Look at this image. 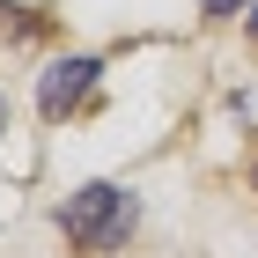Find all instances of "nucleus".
<instances>
[{"label":"nucleus","mask_w":258,"mask_h":258,"mask_svg":"<svg viewBox=\"0 0 258 258\" xmlns=\"http://www.w3.org/2000/svg\"><path fill=\"white\" fill-rule=\"evenodd\" d=\"M133 221H140V207H133V192H125V184H81V192L59 207L67 243H74V251H89V258L118 251V243L133 236Z\"/></svg>","instance_id":"obj_1"},{"label":"nucleus","mask_w":258,"mask_h":258,"mask_svg":"<svg viewBox=\"0 0 258 258\" xmlns=\"http://www.w3.org/2000/svg\"><path fill=\"white\" fill-rule=\"evenodd\" d=\"M96 74L103 67L96 59H59V67H44V81H37V103H44V118H67V111H81V103L96 96Z\"/></svg>","instance_id":"obj_2"},{"label":"nucleus","mask_w":258,"mask_h":258,"mask_svg":"<svg viewBox=\"0 0 258 258\" xmlns=\"http://www.w3.org/2000/svg\"><path fill=\"white\" fill-rule=\"evenodd\" d=\"M37 22H30V8H0V37H30Z\"/></svg>","instance_id":"obj_3"},{"label":"nucleus","mask_w":258,"mask_h":258,"mask_svg":"<svg viewBox=\"0 0 258 258\" xmlns=\"http://www.w3.org/2000/svg\"><path fill=\"white\" fill-rule=\"evenodd\" d=\"M207 15H243V0H199Z\"/></svg>","instance_id":"obj_4"},{"label":"nucleus","mask_w":258,"mask_h":258,"mask_svg":"<svg viewBox=\"0 0 258 258\" xmlns=\"http://www.w3.org/2000/svg\"><path fill=\"white\" fill-rule=\"evenodd\" d=\"M0 133H8V103H0Z\"/></svg>","instance_id":"obj_5"},{"label":"nucleus","mask_w":258,"mask_h":258,"mask_svg":"<svg viewBox=\"0 0 258 258\" xmlns=\"http://www.w3.org/2000/svg\"><path fill=\"white\" fill-rule=\"evenodd\" d=\"M251 30H258V8H251Z\"/></svg>","instance_id":"obj_6"}]
</instances>
